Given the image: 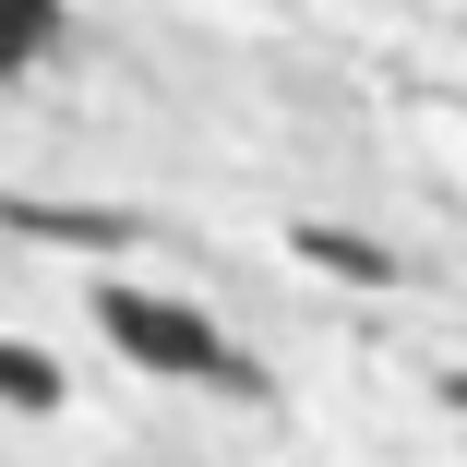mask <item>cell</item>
Here are the masks:
<instances>
[{
	"mask_svg": "<svg viewBox=\"0 0 467 467\" xmlns=\"http://www.w3.org/2000/svg\"><path fill=\"white\" fill-rule=\"evenodd\" d=\"M0 396H13L25 420H48V408H60V371H48V348H0Z\"/></svg>",
	"mask_w": 467,
	"mask_h": 467,
	"instance_id": "5b68a950",
	"label": "cell"
},
{
	"mask_svg": "<svg viewBox=\"0 0 467 467\" xmlns=\"http://www.w3.org/2000/svg\"><path fill=\"white\" fill-rule=\"evenodd\" d=\"M97 324L120 336V359H144V371H192V384H264V371L204 324V312H180V300H144V288H97Z\"/></svg>",
	"mask_w": 467,
	"mask_h": 467,
	"instance_id": "6da1fadb",
	"label": "cell"
},
{
	"mask_svg": "<svg viewBox=\"0 0 467 467\" xmlns=\"http://www.w3.org/2000/svg\"><path fill=\"white\" fill-rule=\"evenodd\" d=\"M13 240H72V252H109V240H132V216H120V204H13Z\"/></svg>",
	"mask_w": 467,
	"mask_h": 467,
	"instance_id": "7a4b0ae2",
	"label": "cell"
},
{
	"mask_svg": "<svg viewBox=\"0 0 467 467\" xmlns=\"http://www.w3.org/2000/svg\"><path fill=\"white\" fill-rule=\"evenodd\" d=\"M48 36H60V0H0V72H25Z\"/></svg>",
	"mask_w": 467,
	"mask_h": 467,
	"instance_id": "277c9868",
	"label": "cell"
},
{
	"mask_svg": "<svg viewBox=\"0 0 467 467\" xmlns=\"http://www.w3.org/2000/svg\"><path fill=\"white\" fill-rule=\"evenodd\" d=\"M288 240H300L324 275H359V288H384V275H396V252H384V240H348V228H288Z\"/></svg>",
	"mask_w": 467,
	"mask_h": 467,
	"instance_id": "3957f363",
	"label": "cell"
}]
</instances>
